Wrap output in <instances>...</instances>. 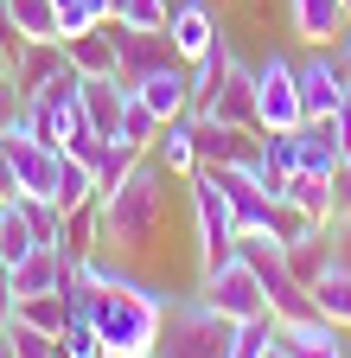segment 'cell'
Listing matches in <instances>:
<instances>
[{
    "label": "cell",
    "mask_w": 351,
    "mask_h": 358,
    "mask_svg": "<svg viewBox=\"0 0 351 358\" xmlns=\"http://www.w3.org/2000/svg\"><path fill=\"white\" fill-rule=\"evenodd\" d=\"M332 199H338V211H351V154H345V166L332 173Z\"/></svg>",
    "instance_id": "obj_32"
},
{
    "label": "cell",
    "mask_w": 351,
    "mask_h": 358,
    "mask_svg": "<svg viewBox=\"0 0 351 358\" xmlns=\"http://www.w3.org/2000/svg\"><path fill=\"white\" fill-rule=\"evenodd\" d=\"M96 217H103V243L109 250H121V256H154L160 237H166V217H172V173L154 154H141L96 199Z\"/></svg>",
    "instance_id": "obj_1"
},
{
    "label": "cell",
    "mask_w": 351,
    "mask_h": 358,
    "mask_svg": "<svg viewBox=\"0 0 351 358\" xmlns=\"http://www.w3.org/2000/svg\"><path fill=\"white\" fill-rule=\"evenodd\" d=\"M135 90L147 96V109H154L160 122H172V115H192V64H186V58H172V64L147 71Z\"/></svg>",
    "instance_id": "obj_13"
},
{
    "label": "cell",
    "mask_w": 351,
    "mask_h": 358,
    "mask_svg": "<svg viewBox=\"0 0 351 358\" xmlns=\"http://www.w3.org/2000/svg\"><path fill=\"white\" fill-rule=\"evenodd\" d=\"M281 199H287V205H300L306 217H320V224H332V217H338V199H332V179H320V173H294Z\"/></svg>",
    "instance_id": "obj_21"
},
{
    "label": "cell",
    "mask_w": 351,
    "mask_h": 358,
    "mask_svg": "<svg viewBox=\"0 0 351 358\" xmlns=\"http://www.w3.org/2000/svg\"><path fill=\"white\" fill-rule=\"evenodd\" d=\"M147 154L172 173V179H192V166H198V141H192V115H172V122H160V134L147 141Z\"/></svg>",
    "instance_id": "obj_18"
},
{
    "label": "cell",
    "mask_w": 351,
    "mask_h": 358,
    "mask_svg": "<svg viewBox=\"0 0 351 358\" xmlns=\"http://www.w3.org/2000/svg\"><path fill=\"white\" fill-rule=\"evenodd\" d=\"M281 358H345V327H332L326 313L281 327Z\"/></svg>",
    "instance_id": "obj_16"
},
{
    "label": "cell",
    "mask_w": 351,
    "mask_h": 358,
    "mask_svg": "<svg viewBox=\"0 0 351 358\" xmlns=\"http://www.w3.org/2000/svg\"><path fill=\"white\" fill-rule=\"evenodd\" d=\"M230 345H237V320H230V313H217L204 294L166 307L160 352H172V358H230Z\"/></svg>",
    "instance_id": "obj_3"
},
{
    "label": "cell",
    "mask_w": 351,
    "mask_h": 358,
    "mask_svg": "<svg viewBox=\"0 0 351 358\" xmlns=\"http://www.w3.org/2000/svg\"><path fill=\"white\" fill-rule=\"evenodd\" d=\"M313 307L326 313L332 327H345V333H351V268H338V262L326 268V275L313 282Z\"/></svg>",
    "instance_id": "obj_22"
},
{
    "label": "cell",
    "mask_w": 351,
    "mask_h": 358,
    "mask_svg": "<svg viewBox=\"0 0 351 358\" xmlns=\"http://www.w3.org/2000/svg\"><path fill=\"white\" fill-rule=\"evenodd\" d=\"M198 294H204L217 313H230V320H249V313H269V294H262L255 268H249L243 256H224L217 268H204V275H198Z\"/></svg>",
    "instance_id": "obj_6"
},
{
    "label": "cell",
    "mask_w": 351,
    "mask_h": 358,
    "mask_svg": "<svg viewBox=\"0 0 351 358\" xmlns=\"http://www.w3.org/2000/svg\"><path fill=\"white\" fill-rule=\"evenodd\" d=\"M64 52H70V64H77L83 77H115V20L70 32V38H64Z\"/></svg>",
    "instance_id": "obj_17"
},
{
    "label": "cell",
    "mask_w": 351,
    "mask_h": 358,
    "mask_svg": "<svg viewBox=\"0 0 351 358\" xmlns=\"http://www.w3.org/2000/svg\"><path fill=\"white\" fill-rule=\"evenodd\" d=\"M58 352H64V358H103V333H96V320H90V313H70V320H64Z\"/></svg>",
    "instance_id": "obj_29"
},
{
    "label": "cell",
    "mask_w": 351,
    "mask_h": 358,
    "mask_svg": "<svg viewBox=\"0 0 351 358\" xmlns=\"http://www.w3.org/2000/svg\"><path fill=\"white\" fill-rule=\"evenodd\" d=\"M0 148H7V166H13V186H20V192H38V199L58 192L64 148H45L32 128H0Z\"/></svg>",
    "instance_id": "obj_7"
},
{
    "label": "cell",
    "mask_w": 351,
    "mask_h": 358,
    "mask_svg": "<svg viewBox=\"0 0 351 358\" xmlns=\"http://www.w3.org/2000/svg\"><path fill=\"white\" fill-rule=\"evenodd\" d=\"M13 199H20V217L32 224V237H38V243H58V250H64V231H70V217H64L52 199H38V192H13Z\"/></svg>",
    "instance_id": "obj_24"
},
{
    "label": "cell",
    "mask_w": 351,
    "mask_h": 358,
    "mask_svg": "<svg viewBox=\"0 0 351 358\" xmlns=\"http://www.w3.org/2000/svg\"><path fill=\"white\" fill-rule=\"evenodd\" d=\"M179 52H172V32H135V26H115V77L135 90L147 71L172 64Z\"/></svg>",
    "instance_id": "obj_9"
},
{
    "label": "cell",
    "mask_w": 351,
    "mask_h": 358,
    "mask_svg": "<svg viewBox=\"0 0 351 358\" xmlns=\"http://www.w3.org/2000/svg\"><path fill=\"white\" fill-rule=\"evenodd\" d=\"M345 96H351V64L338 58V45H313V58L300 64V109L332 115Z\"/></svg>",
    "instance_id": "obj_8"
},
{
    "label": "cell",
    "mask_w": 351,
    "mask_h": 358,
    "mask_svg": "<svg viewBox=\"0 0 351 358\" xmlns=\"http://www.w3.org/2000/svg\"><path fill=\"white\" fill-rule=\"evenodd\" d=\"M115 26H135V32H166L172 20V0H115Z\"/></svg>",
    "instance_id": "obj_27"
},
{
    "label": "cell",
    "mask_w": 351,
    "mask_h": 358,
    "mask_svg": "<svg viewBox=\"0 0 351 358\" xmlns=\"http://www.w3.org/2000/svg\"><path fill=\"white\" fill-rule=\"evenodd\" d=\"M70 71V52H64V38H32L13 52V83H20V96H38L52 77Z\"/></svg>",
    "instance_id": "obj_15"
},
{
    "label": "cell",
    "mask_w": 351,
    "mask_h": 358,
    "mask_svg": "<svg viewBox=\"0 0 351 358\" xmlns=\"http://www.w3.org/2000/svg\"><path fill=\"white\" fill-rule=\"evenodd\" d=\"M0 7H7V20L20 26V38H26V45H32V38H64L52 0H0Z\"/></svg>",
    "instance_id": "obj_23"
},
{
    "label": "cell",
    "mask_w": 351,
    "mask_h": 358,
    "mask_svg": "<svg viewBox=\"0 0 351 358\" xmlns=\"http://www.w3.org/2000/svg\"><path fill=\"white\" fill-rule=\"evenodd\" d=\"M192 141H198V166H230V160H255L262 128H230L217 115H192Z\"/></svg>",
    "instance_id": "obj_11"
},
{
    "label": "cell",
    "mask_w": 351,
    "mask_h": 358,
    "mask_svg": "<svg viewBox=\"0 0 351 358\" xmlns=\"http://www.w3.org/2000/svg\"><path fill=\"white\" fill-rule=\"evenodd\" d=\"M121 141H135V148H147L154 141V134H160V115L147 109V96H141V90H128V96H121Z\"/></svg>",
    "instance_id": "obj_26"
},
{
    "label": "cell",
    "mask_w": 351,
    "mask_h": 358,
    "mask_svg": "<svg viewBox=\"0 0 351 358\" xmlns=\"http://www.w3.org/2000/svg\"><path fill=\"white\" fill-rule=\"evenodd\" d=\"M345 7H351V0H345Z\"/></svg>",
    "instance_id": "obj_38"
},
{
    "label": "cell",
    "mask_w": 351,
    "mask_h": 358,
    "mask_svg": "<svg viewBox=\"0 0 351 358\" xmlns=\"http://www.w3.org/2000/svg\"><path fill=\"white\" fill-rule=\"evenodd\" d=\"M0 352H7V358H52L58 339H52V333H38L32 320H20V313H13V320L0 327Z\"/></svg>",
    "instance_id": "obj_25"
},
{
    "label": "cell",
    "mask_w": 351,
    "mask_h": 358,
    "mask_svg": "<svg viewBox=\"0 0 351 358\" xmlns=\"http://www.w3.org/2000/svg\"><path fill=\"white\" fill-rule=\"evenodd\" d=\"M20 186H13V166H7V148H0V199H13Z\"/></svg>",
    "instance_id": "obj_34"
},
{
    "label": "cell",
    "mask_w": 351,
    "mask_h": 358,
    "mask_svg": "<svg viewBox=\"0 0 351 358\" xmlns=\"http://www.w3.org/2000/svg\"><path fill=\"white\" fill-rule=\"evenodd\" d=\"M13 307H20V288H13V268L0 262V327L13 320Z\"/></svg>",
    "instance_id": "obj_31"
},
{
    "label": "cell",
    "mask_w": 351,
    "mask_h": 358,
    "mask_svg": "<svg viewBox=\"0 0 351 358\" xmlns=\"http://www.w3.org/2000/svg\"><path fill=\"white\" fill-rule=\"evenodd\" d=\"M166 32H172V52H179L186 64H198L211 45H217V7L211 0H172V20H166Z\"/></svg>",
    "instance_id": "obj_12"
},
{
    "label": "cell",
    "mask_w": 351,
    "mask_h": 358,
    "mask_svg": "<svg viewBox=\"0 0 351 358\" xmlns=\"http://www.w3.org/2000/svg\"><path fill=\"white\" fill-rule=\"evenodd\" d=\"M0 77H13V52H7V45H0Z\"/></svg>",
    "instance_id": "obj_36"
},
{
    "label": "cell",
    "mask_w": 351,
    "mask_h": 358,
    "mask_svg": "<svg viewBox=\"0 0 351 358\" xmlns=\"http://www.w3.org/2000/svg\"><path fill=\"white\" fill-rule=\"evenodd\" d=\"M338 58L351 64V20H345V32H338Z\"/></svg>",
    "instance_id": "obj_35"
},
{
    "label": "cell",
    "mask_w": 351,
    "mask_h": 358,
    "mask_svg": "<svg viewBox=\"0 0 351 358\" xmlns=\"http://www.w3.org/2000/svg\"><path fill=\"white\" fill-rule=\"evenodd\" d=\"M326 231H332V262H338V268H351V211H338Z\"/></svg>",
    "instance_id": "obj_30"
},
{
    "label": "cell",
    "mask_w": 351,
    "mask_h": 358,
    "mask_svg": "<svg viewBox=\"0 0 351 358\" xmlns=\"http://www.w3.org/2000/svg\"><path fill=\"white\" fill-rule=\"evenodd\" d=\"M0 205H7V199H0Z\"/></svg>",
    "instance_id": "obj_37"
},
{
    "label": "cell",
    "mask_w": 351,
    "mask_h": 358,
    "mask_svg": "<svg viewBox=\"0 0 351 358\" xmlns=\"http://www.w3.org/2000/svg\"><path fill=\"white\" fill-rule=\"evenodd\" d=\"M192 115H217V122H230V128H255V64L230 58L224 64V83H217L211 103L192 109Z\"/></svg>",
    "instance_id": "obj_10"
},
{
    "label": "cell",
    "mask_w": 351,
    "mask_h": 358,
    "mask_svg": "<svg viewBox=\"0 0 351 358\" xmlns=\"http://www.w3.org/2000/svg\"><path fill=\"white\" fill-rule=\"evenodd\" d=\"M294 122H306V109H300V64L269 52L255 64V128H294Z\"/></svg>",
    "instance_id": "obj_5"
},
{
    "label": "cell",
    "mask_w": 351,
    "mask_h": 358,
    "mask_svg": "<svg viewBox=\"0 0 351 358\" xmlns=\"http://www.w3.org/2000/svg\"><path fill=\"white\" fill-rule=\"evenodd\" d=\"M32 243L38 237H32V224L20 217V199H7V205H0V262H20Z\"/></svg>",
    "instance_id": "obj_28"
},
{
    "label": "cell",
    "mask_w": 351,
    "mask_h": 358,
    "mask_svg": "<svg viewBox=\"0 0 351 358\" xmlns=\"http://www.w3.org/2000/svg\"><path fill=\"white\" fill-rule=\"evenodd\" d=\"M281 13H287V32L306 45H338V32L351 20L345 0H281Z\"/></svg>",
    "instance_id": "obj_14"
},
{
    "label": "cell",
    "mask_w": 351,
    "mask_h": 358,
    "mask_svg": "<svg viewBox=\"0 0 351 358\" xmlns=\"http://www.w3.org/2000/svg\"><path fill=\"white\" fill-rule=\"evenodd\" d=\"M332 128H338V148H345V154H351V96H345V103H338V109H332Z\"/></svg>",
    "instance_id": "obj_33"
},
{
    "label": "cell",
    "mask_w": 351,
    "mask_h": 358,
    "mask_svg": "<svg viewBox=\"0 0 351 358\" xmlns=\"http://www.w3.org/2000/svg\"><path fill=\"white\" fill-rule=\"evenodd\" d=\"M281 256H287V268H294V282L313 288L326 268H332V231H326V224H313V231H300L294 243H281Z\"/></svg>",
    "instance_id": "obj_19"
},
{
    "label": "cell",
    "mask_w": 351,
    "mask_h": 358,
    "mask_svg": "<svg viewBox=\"0 0 351 358\" xmlns=\"http://www.w3.org/2000/svg\"><path fill=\"white\" fill-rule=\"evenodd\" d=\"M103 199V186H96V166L90 160H77V154H64V166H58V192H52V205L64 211V217H77V211H90Z\"/></svg>",
    "instance_id": "obj_20"
},
{
    "label": "cell",
    "mask_w": 351,
    "mask_h": 358,
    "mask_svg": "<svg viewBox=\"0 0 351 358\" xmlns=\"http://www.w3.org/2000/svg\"><path fill=\"white\" fill-rule=\"evenodd\" d=\"M103 333V358H147L160 352V327H166V294L147 282H115V288H90L83 307Z\"/></svg>",
    "instance_id": "obj_2"
},
{
    "label": "cell",
    "mask_w": 351,
    "mask_h": 358,
    "mask_svg": "<svg viewBox=\"0 0 351 358\" xmlns=\"http://www.w3.org/2000/svg\"><path fill=\"white\" fill-rule=\"evenodd\" d=\"M192 237H198V275L217 268L224 256H237V217H230V199L217 186L211 166H192Z\"/></svg>",
    "instance_id": "obj_4"
}]
</instances>
